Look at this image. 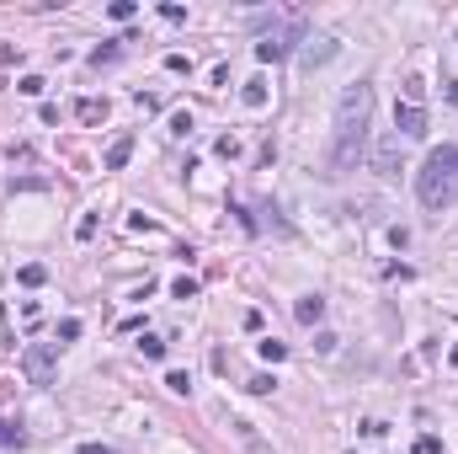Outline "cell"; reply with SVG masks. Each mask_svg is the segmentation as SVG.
Returning a JSON list of instances; mask_svg holds the SVG:
<instances>
[{
    "instance_id": "cell-1",
    "label": "cell",
    "mask_w": 458,
    "mask_h": 454,
    "mask_svg": "<svg viewBox=\"0 0 458 454\" xmlns=\"http://www.w3.org/2000/svg\"><path fill=\"white\" fill-rule=\"evenodd\" d=\"M368 124H373V86L357 81L341 91L336 102V145H331V177L357 171L362 150H368Z\"/></svg>"
},
{
    "instance_id": "cell-2",
    "label": "cell",
    "mask_w": 458,
    "mask_h": 454,
    "mask_svg": "<svg viewBox=\"0 0 458 454\" xmlns=\"http://www.w3.org/2000/svg\"><path fill=\"white\" fill-rule=\"evenodd\" d=\"M416 198H421V208H432V214L458 204V145H442V150L426 155V166L416 171Z\"/></svg>"
},
{
    "instance_id": "cell-3",
    "label": "cell",
    "mask_w": 458,
    "mask_h": 454,
    "mask_svg": "<svg viewBox=\"0 0 458 454\" xmlns=\"http://www.w3.org/2000/svg\"><path fill=\"white\" fill-rule=\"evenodd\" d=\"M299 32H304V21H299V17L288 21V27H272V32L256 43V59H282V54L293 48V38H299Z\"/></svg>"
},
{
    "instance_id": "cell-4",
    "label": "cell",
    "mask_w": 458,
    "mask_h": 454,
    "mask_svg": "<svg viewBox=\"0 0 458 454\" xmlns=\"http://www.w3.org/2000/svg\"><path fill=\"white\" fill-rule=\"evenodd\" d=\"M21 369H27L32 385H54V353H48V342H32L21 353Z\"/></svg>"
},
{
    "instance_id": "cell-5",
    "label": "cell",
    "mask_w": 458,
    "mask_h": 454,
    "mask_svg": "<svg viewBox=\"0 0 458 454\" xmlns=\"http://www.w3.org/2000/svg\"><path fill=\"white\" fill-rule=\"evenodd\" d=\"M395 134H405V139H421V134H426V112H421V102H399L395 107Z\"/></svg>"
},
{
    "instance_id": "cell-6",
    "label": "cell",
    "mask_w": 458,
    "mask_h": 454,
    "mask_svg": "<svg viewBox=\"0 0 458 454\" xmlns=\"http://www.w3.org/2000/svg\"><path fill=\"white\" fill-rule=\"evenodd\" d=\"M293 315H299L304 326H320V321H325V299H320V294H304L299 305H293Z\"/></svg>"
},
{
    "instance_id": "cell-7",
    "label": "cell",
    "mask_w": 458,
    "mask_h": 454,
    "mask_svg": "<svg viewBox=\"0 0 458 454\" xmlns=\"http://www.w3.org/2000/svg\"><path fill=\"white\" fill-rule=\"evenodd\" d=\"M373 161H379V171H384V177H395V171H399V134H389V139H384Z\"/></svg>"
},
{
    "instance_id": "cell-8",
    "label": "cell",
    "mask_w": 458,
    "mask_h": 454,
    "mask_svg": "<svg viewBox=\"0 0 458 454\" xmlns=\"http://www.w3.org/2000/svg\"><path fill=\"white\" fill-rule=\"evenodd\" d=\"M325 59H336V38H315L309 48H304V64H309V70L325 64Z\"/></svg>"
},
{
    "instance_id": "cell-9",
    "label": "cell",
    "mask_w": 458,
    "mask_h": 454,
    "mask_svg": "<svg viewBox=\"0 0 458 454\" xmlns=\"http://www.w3.org/2000/svg\"><path fill=\"white\" fill-rule=\"evenodd\" d=\"M128 155H134V134L112 139V150H107V171H123V166H128Z\"/></svg>"
},
{
    "instance_id": "cell-10",
    "label": "cell",
    "mask_w": 458,
    "mask_h": 454,
    "mask_svg": "<svg viewBox=\"0 0 458 454\" xmlns=\"http://www.w3.org/2000/svg\"><path fill=\"white\" fill-rule=\"evenodd\" d=\"M75 112H80V124H101V118H107V102H96V97H85V102H80Z\"/></svg>"
},
{
    "instance_id": "cell-11",
    "label": "cell",
    "mask_w": 458,
    "mask_h": 454,
    "mask_svg": "<svg viewBox=\"0 0 458 454\" xmlns=\"http://www.w3.org/2000/svg\"><path fill=\"white\" fill-rule=\"evenodd\" d=\"M21 438H27V433H21V422H17V417H6V422H0V449H11V444H21Z\"/></svg>"
},
{
    "instance_id": "cell-12",
    "label": "cell",
    "mask_w": 458,
    "mask_h": 454,
    "mask_svg": "<svg viewBox=\"0 0 458 454\" xmlns=\"http://www.w3.org/2000/svg\"><path fill=\"white\" fill-rule=\"evenodd\" d=\"M256 348H261V358H272V364H278V358H288V342H278V337H261Z\"/></svg>"
},
{
    "instance_id": "cell-13",
    "label": "cell",
    "mask_w": 458,
    "mask_h": 454,
    "mask_svg": "<svg viewBox=\"0 0 458 454\" xmlns=\"http://www.w3.org/2000/svg\"><path fill=\"white\" fill-rule=\"evenodd\" d=\"M240 97H245V107H267V86H261V81H245Z\"/></svg>"
},
{
    "instance_id": "cell-14",
    "label": "cell",
    "mask_w": 458,
    "mask_h": 454,
    "mask_svg": "<svg viewBox=\"0 0 458 454\" xmlns=\"http://www.w3.org/2000/svg\"><path fill=\"white\" fill-rule=\"evenodd\" d=\"M43 278H48V273H43V268H38V262H27V268H21V284H27V289H38Z\"/></svg>"
},
{
    "instance_id": "cell-15",
    "label": "cell",
    "mask_w": 458,
    "mask_h": 454,
    "mask_svg": "<svg viewBox=\"0 0 458 454\" xmlns=\"http://www.w3.org/2000/svg\"><path fill=\"white\" fill-rule=\"evenodd\" d=\"M278 391V379H272V374H256V379H251V395H272Z\"/></svg>"
},
{
    "instance_id": "cell-16",
    "label": "cell",
    "mask_w": 458,
    "mask_h": 454,
    "mask_svg": "<svg viewBox=\"0 0 458 454\" xmlns=\"http://www.w3.org/2000/svg\"><path fill=\"white\" fill-rule=\"evenodd\" d=\"M165 385H171V391H176V395H187V391H192V379H187V374H181V369H171V374H165Z\"/></svg>"
},
{
    "instance_id": "cell-17",
    "label": "cell",
    "mask_w": 458,
    "mask_h": 454,
    "mask_svg": "<svg viewBox=\"0 0 458 454\" xmlns=\"http://www.w3.org/2000/svg\"><path fill=\"white\" fill-rule=\"evenodd\" d=\"M139 353H144V358H165V342H160V337H144Z\"/></svg>"
},
{
    "instance_id": "cell-18",
    "label": "cell",
    "mask_w": 458,
    "mask_h": 454,
    "mask_svg": "<svg viewBox=\"0 0 458 454\" xmlns=\"http://www.w3.org/2000/svg\"><path fill=\"white\" fill-rule=\"evenodd\" d=\"M134 11H139L134 0H112V21H128V17H134Z\"/></svg>"
},
{
    "instance_id": "cell-19",
    "label": "cell",
    "mask_w": 458,
    "mask_h": 454,
    "mask_svg": "<svg viewBox=\"0 0 458 454\" xmlns=\"http://www.w3.org/2000/svg\"><path fill=\"white\" fill-rule=\"evenodd\" d=\"M171 294H176V299H192V294H198V284H192V278H176V284H171Z\"/></svg>"
},
{
    "instance_id": "cell-20",
    "label": "cell",
    "mask_w": 458,
    "mask_h": 454,
    "mask_svg": "<svg viewBox=\"0 0 458 454\" xmlns=\"http://www.w3.org/2000/svg\"><path fill=\"white\" fill-rule=\"evenodd\" d=\"M17 91H27V97H38V91H43V75H21V86H17Z\"/></svg>"
},
{
    "instance_id": "cell-21",
    "label": "cell",
    "mask_w": 458,
    "mask_h": 454,
    "mask_svg": "<svg viewBox=\"0 0 458 454\" xmlns=\"http://www.w3.org/2000/svg\"><path fill=\"white\" fill-rule=\"evenodd\" d=\"M437 449H442V444H437L432 433H426V438H416V454H437Z\"/></svg>"
},
{
    "instance_id": "cell-22",
    "label": "cell",
    "mask_w": 458,
    "mask_h": 454,
    "mask_svg": "<svg viewBox=\"0 0 458 454\" xmlns=\"http://www.w3.org/2000/svg\"><path fill=\"white\" fill-rule=\"evenodd\" d=\"M80 454H118L112 444H80Z\"/></svg>"
},
{
    "instance_id": "cell-23",
    "label": "cell",
    "mask_w": 458,
    "mask_h": 454,
    "mask_svg": "<svg viewBox=\"0 0 458 454\" xmlns=\"http://www.w3.org/2000/svg\"><path fill=\"white\" fill-rule=\"evenodd\" d=\"M448 364H453V369H458V342H453V353H448Z\"/></svg>"
}]
</instances>
